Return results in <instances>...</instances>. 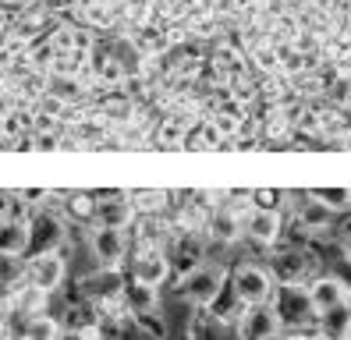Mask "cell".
<instances>
[{
	"mask_svg": "<svg viewBox=\"0 0 351 340\" xmlns=\"http://www.w3.org/2000/svg\"><path fill=\"white\" fill-rule=\"evenodd\" d=\"M298 217H302V223H305V227L323 230V227L330 223V217H334V209H326L319 199H313V195H308V199L302 202V209H298Z\"/></svg>",
	"mask_w": 351,
	"mask_h": 340,
	"instance_id": "18",
	"label": "cell"
},
{
	"mask_svg": "<svg viewBox=\"0 0 351 340\" xmlns=\"http://www.w3.org/2000/svg\"><path fill=\"white\" fill-rule=\"evenodd\" d=\"M344 294H348V287H344V280H337V276H319V280L308 284V298H313L316 312L344 305Z\"/></svg>",
	"mask_w": 351,
	"mask_h": 340,
	"instance_id": "12",
	"label": "cell"
},
{
	"mask_svg": "<svg viewBox=\"0 0 351 340\" xmlns=\"http://www.w3.org/2000/svg\"><path fill=\"white\" fill-rule=\"evenodd\" d=\"M344 308H348V312H351V291H348V294H344Z\"/></svg>",
	"mask_w": 351,
	"mask_h": 340,
	"instance_id": "25",
	"label": "cell"
},
{
	"mask_svg": "<svg viewBox=\"0 0 351 340\" xmlns=\"http://www.w3.org/2000/svg\"><path fill=\"white\" fill-rule=\"evenodd\" d=\"M287 340H319V333L316 337H308V333H287Z\"/></svg>",
	"mask_w": 351,
	"mask_h": 340,
	"instance_id": "24",
	"label": "cell"
},
{
	"mask_svg": "<svg viewBox=\"0 0 351 340\" xmlns=\"http://www.w3.org/2000/svg\"><path fill=\"white\" fill-rule=\"evenodd\" d=\"M313 199H319L326 209H344L351 206V188H316V191H308Z\"/></svg>",
	"mask_w": 351,
	"mask_h": 340,
	"instance_id": "21",
	"label": "cell"
},
{
	"mask_svg": "<svg viewBox=\"0 0 351 340\" xmlns=\"http://www.w3.org/2000/svg\"><path fill=\"white\" fill-rule=\"evenodd\" d=\"M125 308L128 312H149V308H156V287L128 280L125 284Z\"/></svg>",
	"mask_w": 351,
	"mask_h": 340,
	"instance_id": "15",
	"label": "cell"
},
{
	"mask_svg": "<svg viewBox=\"0 0 351 340\" xmlns=\"http://www.w3.org/2000/svg\"><path fill=\"white\" fill-rule=\"evenodd\" d=\"M334 99H337V103H348V99H351V82H348V78H341V82L334 85Z\"/></svg>",
	"mask_w": 351,
	"mask_h": 340,
	"instance_id": "23",
	"label": "cell"
},
{
	"mask_svg": "<svg viewBox=\"0 0 351 340\" xmlns=\"http://www.w3.org/2000/svg\"><path fill=\"white\" fill-rule=\"evenodd\" d=\"M171 276V259L163 255V248H138L132 259V280L160 287Z\"/></svg>",
	"mask_w": 351,
	"mask_h": 340,
	"instance_id": "7",
	"label": "cell"
},
{
	"mask_svg": "<svg viewBox=\"0 0 351 340\" xmlns=\"http://www.w3.org/2000/svg\"><path fill=\"white\" fill-rule=\"evenodd\" d=\"M234 294H238V302L249 308V305H270V298L277 291V280H274V273L270 269H263V266H238L234 273Z\"/></svg>",
	"mask_w": 351,
	"mask_h": 340,
	"instance_id": "3",
	"label": "cell"
},
{
	"mask_svg": "<svg viewBox=\"0 0 351 340\" xmlns=\"http://www.w3.org/2000/svg\"><path fill=\"white\" fill-rule=\"evenodd\" d=\"M234 330H238V340H266L280 333V319L270 305H249L234 323Z\"/></svg>",
	"mask_w": 351,
	"mask_h": 340,
	"instance_id": "6",
	"label": "cell"
},
{
	"mask_svg": "<svg viewBox=\"0 0 351 340\" xmlns=\"http://www.w3.org/2000/svg\"><path fill=\"white\" fill-rule=\"evenodd\" d=\"M245 238L256 245H274L280 238V212L277 209H252L245 220Z\"/></svg>",
	"mask_w": 351,
	"mask_h": 340,
	"instance_id": "9",
	"label": "cell"
},
{
	"mask_svg": "<svg viewBox=\"0 0 351 340\" xmlns=\"http://www.w3.org/2000/svg\"><path fill=\"white\" fill-rule=\"evenodd\" d=\"M223 287H227L223 269L217 263H199L195 269H189L181 276V298H189V302L199 305V308H210Z\"/></svg>",
	"mask_w": 351,
	"mask_h": 340,
	"instance_id": "2",
	"label": "cell"
},
{
	"mask_svg": "<svg viewBox=\"0 0 351 340\" xmlns=\"http://www.w3.org/2000/svg\"><path fill=\"white\" fill-rule=\"evenodd\" d=\"M64 209H68L71 220H93L96 217V199L89 191H75V195L64 199Z\"/></svg>",
	"mask_w": 351,
	"mask_h": 340,
	"instance_id": "20",
	"label": "cell"
},
{
	"mask_svg": "<svg viewBox=\"0 0 351 340\" xmlns=\"http://www.w3.org/2000/svg\"><path fill=\"white\" fill-rule=\"evenodd\" d=\"M266 340H287V337L284 333H274V337H266Z\"/></svg>",
	"mask_w": 351,
	"mask_h": 340,
	"instance_id": "26",
	"label": "cell"
},
{
	"mask_svg": "<svg viewBox=\"0 0 351 340\" xmlns=\"http://www.w3.org/2000/svg\"><path fill=\"white\" fill-rule=\"evenodd\" d=\"M274 280L277 284H302V276L308 273V259L302 252H280L274 259Z\"/></svg>",
	"mask_w": 351,
	"mask_h": 340,
	"instance_id": "14",
	"label": "cell"
},
{
	"mask_svg": "<svg viewBox=\"0 0 351 340\" xmlns=\"http://www.w3.org/2000/svg\"><path fill=\"white\" fill-rule=\"evenodd\" d=\"M132 319L138 323L142 333H149V340H167V319L160 315V308H149V312H132Z\"/></svg>",
	"mask_w": 351,
	"mask_h": 340,
	"instance_id": "19",
	"label": "cell"
},
{
	"mask_svg": "<svg viewBox=\"0 0 351 340\" xmlns=\"http://www.w3.org/2000/svg\"><path fill=\"white\" fill-rule=\"evenodd\" d=\"M64 273H68V255L64 252H39L25 263V284L39 287L43 294H53L64 284Z\"/></svg>",
	"mask_w": 351,
	"mask_h": 340,
	"instance_id": "4",
	"label": "cell"
},
{
	"mask_svg": "<svg viewBox=\"0 0 351 340\" xmlns=\"http://www.w3.org/2000/svg\"><path fill=\"white\" fill-rule=\"evenodd\" d=\"M270 308L277 312L280 326H295V330L313 323V319L319 315L313 298H308V287H302V284H277V291L270 298Z\"/></svg>",
	"mask_w": 351,
	"mask_h": 340,
	"instance_id": "1",
	"label": "cell"
},
{
	"mask_svg": "<svg viewBox=\"0 0 351 340\" xmlns=\"http://www.w3.org/2000/svg\"><path fill=\"white\" fill-rule=\"evenodd\" d=\"M60 330H64V326H60L53 315H36V319H29V323H25L22 340H57Z\"/></svg>",
	"mask_w": 351,
	"mask_h": 340,
	"instance_id": "16",
	"label": "cell"
},
{
	"mask_svg": "<svg viewBox=\"0 0 351 340\" xmlns=\"http://www.w3.org/2000/svg\"><path fill=\"white\" fill-rule=\"evenodd\" d=\"M319 323V337L323 340H351V312L344 305H334L316 315Z\"/></svg>",
	"mask_w": 351,
	"mask_h": 340,
	"instance_id": "13",
	"label": "cell"
},
{
	"mask_svg": "<svg viewBox=\"0 0 351 340\" xmlns=\"http://www.w3.org/2000/svg\"><path fill=\"white\" fill-rule=\"evenodd\" d=\"M29 220L4 217L0 220V255H25L29 252Z\"/></svg>",
	"mask_w": 351,
	"mask_h": 340,
	"instance_id": "11",
	"label": "cell"
},
{
	"mask_svg": "<svg viewBox=\"0 0 351 340\" xmlns=\"http://www.w3.org/2000/svg\"><path fill=\"white\" fill-rule=\"evenodd\" d=\"M89 252L96 255L99 266L107 269H121L125 266V255H128V230L121 227H93L89 230Z\"/></svg>",
	"mask_w": 351,
	"mask_h": 340,
	"instance_id": "5",
	"label": "cell"
},
{
	"mask_svg": "<svg viewBox=\"0 0 351 340\" xmlns=\"http://www.w3.org/2000/svg\"><path fill=\"white\" fill-rule=\"evenodd\" d=\"M252 209H277L280 206V191H274V188H259V191H252Z\"/></svg>",
	"mask_w": 351,
	"mask_h": 340,
	"instance_id": "22",
	"label": "cell"
},
{
	"mask_svg": "<svg viewBox=\"0 0 351 340\" xmlns=\"http://www.w3.org/2000/svg\"><path fill=\"white\" fill-rule=\"evenodd\" d=\"M128 199H132V206H135V212H142V217H146V212H156L167 206L171 199H167V191H160V188H149V191H128Z\"/></svg>",
	"mask_w": 351,
	"mask_h": 340,
	"instance_id": "17",
	"label": "cell"
},
{
	"mask_svg": "<svg viewBox=\"0 0 351 340\" xmlns=\"http://www.w3.org/2000/svg\"><path fill=\"white\" fill-rule=\"evenodd\" d=\"M99 227H121L128 230V223H135V206L128 199V191H117L110 199H96V217Z\"/></svg>",
	"mask_w": 351,
	"mask_h": 340,
	"instance_id": "8",
	"label": "cell"
},
{
	"mask_svg": "<svg viewBox=\"0 0 351 340\" xmlns=\"http://www.w3.org/2000/svg\"><path fill=\"white\" fill-rule=\"evenodd\" d=\"M202 248H206V238L199 230H178V241H174V255H178V259L174 263H178L181 276L202 263Z\"/></svg>",
	"mask_w": 351,
	"mask_h": 340,
	"instance_id": "10",
	"label": "cell"
},
{
	"mask_svg": "<svg viewBox=\"0 0 351 340\" xmlns=\"http://www.w3.org/2000/svg\"><path fill=\"white\" fill-rule=\"evenodd\" d=\"M348 263H351V245H348Z\"/></svg>",
	"mask_w": 351,
	"mask_h": 340,
	"instance_id": "27",
	"label": "cell"
}]
</instances>
